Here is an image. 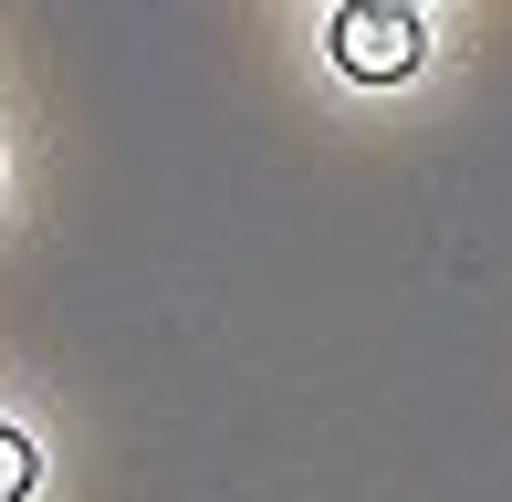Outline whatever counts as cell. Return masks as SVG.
<instances>
[{"mask_svg":"<svg viewBox=\"0 0 512 502\" xmlns=\"http://www.w3.org/2000/svg\"><path fill=\"white\" fill-rule=\"evenodd\" d=\"M324 42H335V63L356 84H408L418 74V11H398V0H345Z\"/></svg>","mask_w":512,"mask_h":502,"instance_id":"6da1fadb","label":"cell"},{"mask_svg":"<svg viewBox=\"0 0 512 502\" xmlns=\"http://www.w3.org/2000/svg\"><path fill=\"white\" fill-rule=\"evenodd\" d=\"M398 11H418V0H398Z\"/></svg>","mask_w":512,"mask_h":502,"instance_id":"3957f363","label":"cell"},{"mask_svg":"<svg viewBox=\"0 0 512 502\" xmlns=\"http://www.w3.org/2000/svg\"><path fill=\"white\" fill-rule=\"evenodd\" d=\"M32 440H21V429H0V502H32Z\"/></svg>","mask_w":512,"mask_h":502,"instance_id":"7a4b0ae2","label":"cell"}]
</instances>
